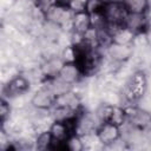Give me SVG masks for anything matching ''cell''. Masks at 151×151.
I'll use <instances>...</instances> for the list:
<instances>
[{
    "instance_id": "8",
    "label": "cell",
    "mask_w": 151,
    "mask_h": 151,
    "mask_svg": "<svg viewBox=\"0 0 151 151\" xmlns=\"http://www.w3.org/2000/svg\"><path fill=\"white\" fill-rule=\"evenodd\" d=\"M126 109L127 123H130L134 129L140 131H147L151 129V113L138 106L130 105Z\"/></svg>"
},
{
    "instance_id": "6",
    "label": "cell",
    "mask_w": 151,
    "mask_h": 151,
    "mask_svg": "<svg viewBox=\"0 0 151 151\" xmlns=\"http://www.w3.org/2000/svg\"><path fill=\"white\" fill-rule=\"evenodd\" d=\"M94 134L99 144H101L103 146H111L120 140L122 126H118L110 122H103L98 125Z\"/></svg>"
},
{
    "instance_id": "7",
    "label": "cell",
    "mask_w": 151,
    "mask_h": 151,
    "mask_svg": "<svg viewBox=\"0 0 151 151\" xmlns=\"http://www.w3.org/2000/svg\"><path fill=\"white\" fill-rule=\"evenodd\" d=\"M45 15L46 19L55 26L64 27L66 24H70L71 26L73 12L70 9L67 4H50L45 11Z\"/></svg>"
},
{
    "instance_id": "16",
    "label": "cell",
    "mask_w": 151,
    "mask_h": 151,
    "mask_svg": "<svg viewBox=\"0 0 151 151\" xmlns=\"http://www.w3.org/2000/svg\"><path fill=\"white\" fill-rule=\"evenodd\" d=\"M34 143H35V147L38 150H53V138H52L48 129L40 132L37 136Z\"/></svg>"
},
{
    "instance_id": "11",
    "label": "cell",
    "mask_w": 151,
    "mask_h": 151,
    "mask_svg": "<svg viewBox=\"0 0 151 151\" xmlns=\"http://www.w3.org/2000/svg\"><path fill=\"white\" fill-rule=\"evenodd\" d=\"M92 27V17L87 11H79L73 13L71 20V28L73 34L83 37Z\"/></svg>"
},
{
    "instance_id": "3",
    "label": "cell",
    "mask_w": 151,
    "mask_h": 151,
    "mask_svg": "<svg viewBox=\"0 0 151 151\" xmlns=\"http://www.w3.org/2000/svg\"><path fill=\"white\" fill-rule=\"evenodd\" d=\"M96 114L100 123L103 122H110L118 126H123L125 123H127V114L126 109L119 105H112V104H101L97 111Z\"/></svg>"
},
{
    "instance_id": "20",
    "label": "cell",
    "mask_w": 151,
    "mask_h": 151,
    "mask_svg": "<svg viewBox=\"0 0 151 151\" xmlns=\"http://www.w3.org/2000/svg\"><path fill=\"white\" fill-rule=\"evenodd\" d=\"M86 2L87 0H68L67 5L70 9L74 13L79 11H86Z\"/></svg>"
},
{
    "instance_id": "18",
    "label": "cell",
    "mask_w": 151,
    "mask_h": 151,
    "mask_svg": "<svg viewBox=\"0 0 151 151\" xmlns=\"http://www.w3.org/2000/svg\"><path fill=\"white\" fill-rule=\"evenodd\" d=\"M106 1L107 0H87V2H86V11L91 15H100L104 12Z\"/></svg>"
},
{
    "instance_id": "9",
    "label": "cell",
    "mask_w": 151,
    "mask_h": 151,
    "mask_svg": "<svg viewBox=\"0 0 151 151\" xmlns=\"http://www.w3.org/2000/svg\"><path fill=\"white\" fill-rule=\"evenodd\" d=\"M107 32L110 37V42L117 45H133V41L137 38L136 33L126 25L112 27L107 29Z\"/></svg>"
},
{
    "instance_id": "15",
    "label": "cell",
    "mask_w": 151,
    "mask_h": 151,
    "mask_svg": "<svg viewBox=\"0 0 151 151\" xmlns=\"http://www.w3.org/2000/svg\"><path fill=\"white\" fill-rule=\"evenodd\" d=\"M129 14H147L150 0H122Z\"/></svg>"
},
{
    "instance_id": "14",
    "label": "cell",
    "mask_w": 151,
    "mask_h": 151,
    "mask_svg": "<svg viewBox=\"0 0 151 151\" xmlns=\"http://www.w3.org/2000/svg\"><path fill=\"white\" fill-rule=\"evenodd\" d=\"M63 64H64V61H63L61 57H59V58H51L42 65L41 71H42V74L47 81L57 78Z\"/></svg>"
},
{
    "instance_id": "21",
    "label": "cell",
    "mask_w": 151,
    "mask_h": 151,
    "mask_svg": "<svg viewBox=\"0 0 151 151\" xmlns=\"http://www.w3.org/2000/svg\"><path fill=\"white\" fill-rule=\"evenodd\" d=\"M143 35L145 38V41H146L147 46L151 47V22H149V25H147V27H146V29H145Z\"/></svg>"
},
{
    "instance_id": "19",
    "label": "cell",
    "mask_w": 151,
    "mask_h": 151,
    "mask_svg": "<svg viewBox=\"0 0 151 151\" xmlns=\"http://www.w3.org/2000/svg\"><path fill=\"white\" fill-rule=\"evenodd\" d=\"M11 112H12V107L9 105V100L6 99L5 97H1V99H0V123L2 126L9 119Z\"/></svg>"
},
{
    "instance_id": "17",
    "label": "cell",
    "mask_w": 151,
    "mask_h": 151,
    "mask_svg": "<svg viewBox=\"0 0 151 151\" xmlns=\"http://www.w3.org/2000/svg\"><path fill=\"white\" fill-rule=\"evenodd\" d=\"M65 149L70 151H81L85 149V139L78 133H73L65 143Z\"/></svg>"
},
{
    "instance_id": "1",
    "label": "cell",
    "mask_w": 151,
    "mask_h": 151,
    "mask_svg": "<svg viewBox=\"0 0 151 151\" xmlns=\"http://www.w3.org/2000/svg\"><path fill=\"white\" fill-rule=\"evenodd\" d=\"M147 90V77L144 71L137 70L134 71L129 80L126 81L124 96L130 105L137 104L146 93Z\"/></svg>"
},
{
    "instance_id": "10",
    "label": "cell",
    "mask_w": 151,
    "mask_h": 151,
    "mask_svg": "<svg viewBox=\"0 0 151 151\" xmlns=\"http://www.w3.org/2000/svg\"><path fill=\"white\" fill-rule=\"evenodd\" d=\"M81 77H84V76H83L79 66L76 63H64L58 76H57V79L67 86H72L77 83H79Z\"/></svg>"
},
{
    "instance_id": "12",
    "label": "cell",
    "mask_w": 151,
    "mask_h": 151,
    "mask_svg": "<svg viewBox=\"0 0 151 151\" xmlns=\"http://www.w3.org/2000/svg\"><path fill=\"white\" fill-rule=\"evenodd\" d=\"M107 55L116 63H125L127 61L133 54V46L132 45H117L110 42L106 46Z\"/></svg>"
},
{
    "instance_id": "2",
    "label": "cell",
    "mask_w": 151,
    "mask_h": 151,
    "mask_svg": "<svg viewBox=\"0 0 151 151\" xmlns=\"http://www.w3.org/2000/svg\"><path fill=\"white\" fill-rule=\"evenodd\" d=\"M103 17L106 22V29H110L112 27L125 25L129 13L122 0H107Z\"/></svg>"
},
{
    "instance_id": "5",
    "label": "cell",
    "mask_w": 151,
    "mask_h": 151,
    "mask_svg": "<svg viewBox=\"0 0 151 151\" xmlns=\"http://www.w3.org/2000/svg\"><path fill=\"white\" fill-rule=\"evenodd\" d=\"M31 88L29 79L24 74H17L11 78L4 86H2V97L6 99H15L26 94Z\"/></svg>"
},
{
    "instance_id": "13",
    "label": "cell",
    "mask_w": 151,
    "mask_h": 151,
    "mask_svg": "<svg viewBox=\"0 0 151 151\" xmlns=\"http://www.w3.org/2000/svg\"><path fill=\"white\" fill-rule=\"evenodd\" d=\"M125 25L130 29H132L138 37L139 34H144L149 21L146 19V14H129Z\"/></svg>"
},
{
    "instance_id": "4",
    "label": "cell",
    "mask_w": 151,
    "mask_h": 151,
    "mask_svg": "<svg viewBox=\"0 0 151 151\" xmlns=\"http://www.w3.org/2000/svg\"><path fill=\"white\" fill-rule=\"evenodd\" d=\"M57 92L50 83L38 88L31 98V104L34 109L41 111H50L54 107L57 100Z\"/></svg>"
}]
</instances>
